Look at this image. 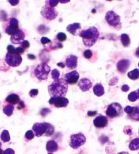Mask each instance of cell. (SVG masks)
<instances>
[{
  "label": "cell",
  "instance_id": "26",
  "mask_svg": "<svg viewBox=\"0 0 139 154\" xmlns=\"http://www.w3.org/2000/svg\"><path fill=\"white\" fill-rule=\"evenodd\" d=\"M14 109H15V107H14V106L12 105V104H9V105L4 106V109H3V112H4V113L5 115H7L8 116H12L13 114Z\"/></svg>",
  "mask_w": 139,
  "mask_h": 154
},
{
  "label": "cell",
  "instance_id": "15",
  "mask_svg": "<svg viewBox=\"0 0 139 154\" xmlns=\"http://www.w3.org/2000/svg\"><path fill=\"white\" fill-rule=\"evenodd\" d=\"M65 66L69 69H75L77 66V57L73 55L67 56L65 60Z\"/></svg>",
  "mask_w": 139,
  "mask_h": 154
},
{
  "label": "cell",
  "instance_id": "3",
  "mask_svg": "<svg viewBox=\"0 0 139 154\" xmlns=\"http://www.w3.org/2000/svg\"><path fill=\"white\" fill-rule=\"evenodd\" d=\"M33 131L37 137H40L44 134L46 137H50L54 133V127L50 123H35L33 126Z\"/></svg>",
  "mask_w": 139,
  "mask_h": 154
},
{
  "label": "cell",
  "instance_id": "38",
  "mask_svg": "<svg viewBox=\"0 0 139 154\" xmlns=\"http://www.w3.org/2000/svg\"><path fill=\"white\" fill-rule=\"evenodd\" d=\"M4 154H15V151L11 148H8L4 152Z\"/></svg>",
  "mask_w": 139,
  "mask_h": 154
},
{
  "label": "cell",
  "instance_id": "45",
  "mask_svg": "<svg viewBox=\"0 0 139 154\" xmlns=\"http://www.w3.org/2000/svg\"><path fill=\"white\" fill-rule=\"evenodd\" d=\"M29 56V58L31 59V60H35V56H33V55H31V54H29V56Z\"/></svg>",
  "mask_w": 139,
  "mask_h": 154
},
{
  "label": "cell",
  "instance_id": "19",
  "mask_svg": "<svg viewBox=\"0 0 139 154\" xmlns=\"http://www.w3.org/2000/svg\"><path fill=\"white\" fill-rule=\"evenodd\" d=\"M58 149V143L54 140L48 141L46 143V150L50 153L56 152Z\"/></svg>",
  "mask_w": 139,
  "mask_h": 154
},
{
  "label": "cell",
  "instance_id": "9",
  "mask_svg": "<svg viewBox=\"0 0 139 154\" xmlns=\"http://www.w3.org/2000/svg\"><path fill=\"white\" fill-rule=\"evenodd\" d=\"M41 16L48 20H54L58 16V12L54 8L50 6H44L41 10Z\"/></svg>",
  "mask_w": 139,
  "mask_h": 154
},
{
  "label": "cell",
  "instance_id": "27",
  "mask_svg": "<svg viewBox=\"0 0 139 154\" xmlns=\"http://www.w3.org/2000/svg\"><path fill=\"white\" fill-rule=\"evenodd\" d=\"M128 76L132 80H137L139 79V70L137 68H135L134 70L130 71L128 74Z\"/></svg>",
  "mask_w": 139,
  "mask_h": 154
},
{
  "label": "cell",
  "instance_id": "10",
  "mask_svg": "<svg viewBox=\"0 0 139 154\" xmlns=\"http://www.w3.org/2000/svg\"><path fill=\"white\" fill-rule=\"evenodd\" d=\"M19 30L18 29V21L15 18H10L9 24L5 28V32H6L8 35H13L15 33H16Z\"/></svg>",
  "mask_w": 139,
  "mask_h": 154
},
{
  "label": "cell",
  "instance_id": "42",
  "mask_svg": "<svg viewBox=\"0 0 139 154\" xmlns=\"http://www.w3.org/2000/svg\"><path fill=\"white\" fill-rule=\"evenodd\" d=\"M96 114V112H91V111H89L88 112V115L89 116H94Z\"/></svg>",
  "mask_w": 139,
  "mask_h": 154
},
{
  "label": "cell",
  "instance_id": "29",
  "mask_svg": "<svg viewBox=\"0 0 139 154\" xmlns=\"http://www.w3.org/2000/svg\"><path fill=\"white\" fill-rule=\"evenodd\" d=\"M128 99L130 101H132V102H134V101H136L138 99V95H137V91H133L131 92L128 95Z\"/></svg>",
  "mask_w": 139,
  "mask_h": 154
},
{
  "label": "cell",
  "instance_id": "31",
  "mask_svg": "<svg viewBox=\"0 0 139 154\" xmlns=\"http://www.w3.org/2000/svg\"><path fill=\"white\" fill-rule=\"evenodd\" d=\"M51 75H52V78L54 80H57V79H59L60 72L57 69H54L52 71Z\"/></svg>",
  "mask_w": 139,
  "mask_h": 154
},
{
  "label": "cell",
  "instance_id": "11",
  "mask_svg": "<svg viewBox=\"0 0 139 154\" xmlns=\"http://www.w3.org/2000/svg\"><path fill=\"white\" fill-rule=\"evenodd\" d=\"M49 103L54 105L57 108H65L69 104V100L66 97H51L49 100Z\"/></svg>",
  "mask_w": 139,
  "mask_h": 154
},
{
  "label": "cell",
  "instance_id": "6",
  "mask_svg": "<svg viewBox=\"0 0 139 154\" xmlns=\"http://www.w3.org/2000/svg\"><path fill=\"white\" fill-rule=\"evenodd\" d=\"M123 114V108L119 103H113L108 106L106 114L108 117L111 118L121 116Z\"/></svg>",
  "mask_w": 139,
  "mask_h": 154
},
{
  "label": "cell",
  "instance_id": "14",
  "mask_svg": "<svg viewBox=\"0 0 139 154\" xmlns=\"http://www.w3.org/2000/svg\"><path fill=\"white\" fill-rule=\"evenodd\" d=\"M24 37H25V35L24 32L22 30L19 29L16 33L12 35L10 41L14 44H22L24 41Z\"/></svg>",
  "mask_w": 139,
  "mask_h": 154
},
{
  "label": "cell",
  "instance_id": "13",
  "mask_svg": "<svg viewBox=\"0 0 139 154\" xmlns=\"http://www.w3.org/2000/svg\"><path fill=\"white\" fill-rule=\"evenodd\" d=\"M93 123L94 125L95 126L96 128H102L106 127L108 125L109 120H108L106 116H105L99 115L97 117H96L95 119L94 120Z\"/></svg>",
  "mask_w": 139,
  "mask_h": 154
},
{
  "label": "cell",
  "instance_id": "34",
  "mask_svg": "<svg viewBox=\"0 0 139 154\" xmlns=\"http://www.w3.org/2000/svg\"><path fill=\"white\" fill-rule=\"evenodd\" d=\"M132 111H133V107L128 106H126V108H124V112L128 115L130 114H132Z\"/></svg>",
  "mask_w": 139,
  "mask_h": 154
},
{
  "label": "cell",
  "instance_id": "22",
  "mask_svg": "<svg viewBox=\"0 0 139 154\" xmlns=\"http://www.w3.org/2000/svg\"><path fill=\"white\" fill-rule=\"evenodd\" d=\"M93 91L94 95L98 96V97H101L105 94V89L103 86L101 84L98 83L96 84L93 88Z\"/></svg>",
  "mask_w": 139,
  "mask_h": 154
},
{
  "label": "cell",
  "instance_id": "16",
  "mask_svg": "<svg viewBox=\"0 0 139 154\" xmlns=\"http://www.w3.org/2000/svg\"><path fill=\"white\" fill-rule=\"evenodd\" d=\"M130 66V62L127 59H123L119 60L117 64V68L119 72L121 73H125L128 69Z\"/></svg>",
  "mask_w": 139,
  "mask_h": 154
},
{
  "label": "cell",
  "instance_id": "51",
  "mask_svg": "<svg viewBox=\"0 0 139 154\" xmlns=\"http://www.w3.org/2000/svg\"><path fill=\"white\" fill-rule=\"evenodd\" d=\"M48 154H53V153H49Z\"/></svg>",
  "mask_w": 139,
  "mask_h": 154
},
{
  "label": "cell",
  "instance_id": "48",
  "mask_svg": "<svg viewBox=\"0 0 139 154\" xmlns=\"http://www.w3.org/2000/svg\"><path fill=\"white\" fill-rule=\"evenodd\" d=\"M118 154H129L128 152H120V153H118Z\"/></svg>",
  "mask_w": 139,
  "mask_h": 154
},
{
  "label": "cell",
  "instance_id": "18",
  "mask_svg": "<svg viewBox=\"0 0 139 154\" xmlns=\"http://www.w3.org/2000/svg\"><path fill=\"white\" fill-rule=\"evenodd\" d=\"M80 30H81V24L79 23L71 24L66 27V31L74 35V36L78 35L79 31H80Z\"/></svg>",
  "mask_w": 139,
  "mask_h": 154
},
{
  "label": "cell",
  "instance_id": "33",
  "mask_svg": "<svg viewBox=\"0 0 139 154\" xmlns=\"http://www.w3.org/2000/svg\"><path fill=\"white\" fill-rule=\"evenodd\" d=\"M83 56H84L87 59H90V57L92 56V52L90 49H87L84 51L83 53Z\"/></svg>",
  "mask_w": 139,
  "mask_h": 154
},
{
  "label": "cell",
  "instance_id": "30",
  "mask_svg": "<svg viewBox=\"0 0 139 154\" xmlns=\"http://www.w3.org/2000/svg\"><path fill=\"white\" fill-rule=\"evenodd\" d=\"M57 38L60 41V42H63L66 39V35L63 32H59L57 35Z\"/></svg>",
  "mask_w": 139,
  "mask_h": 154
},
{
  "label": "cell",
  "instance_id": "37",
  "mask_svg": "<svg viewBox=\"0 0 139 154\" xmlns=\"http://www.w3.org/2000/svg\"><path fill=\"white\" fill-rule=\"evenodd\" d=\"M38 94V90L37 89H32L29 92V95L31 97H35Z\"/></svg>",
  "mask_w": 139,
  "mask_h": 154
},
{
  "label": "cell",
  "instance_id": "2",
  "mask_svg": "<svg viewBox=\"0 0 139 154\" xmlns=\"http://www.w3.org/2000/svg\"><path fill=\"white\" fill-rule=\"evenodd\" d=\"M79 37L82 38L83 43L86 47L90 48L96 42L99 37V30L96 27L90 26L80 32Z\"/></svg>",
  "mask_w": 139,
  "mask_h": 154
},
{
  "label": "cell",
  "instance_id": "23",
  "mask_svg": "<svg viewBox=\"0 0 139 154\" xmlns=\"http://www.w3.org/2000/svg\"><path fill=\"white\" fill-rule=\"evenodd\" d=\"M130 119L136 121H139V106L133 107V111L132 114L128 115Z\"/></svg>",
  "mask_w": 139,
  "mask_h": 154
},
{
  "label": "cell",
  "instance_id": "20",
  "mask_svg": "<svg viewBox=\"0 0 139 154\" xmlns=\"http://www.w3.org/2000/svg\"><path fill=\"white\" fill-rule=\"evenodd\" d=\"M5 101L8 103H10L12 105H15V104H17L20 103V97L19 96L15 93H12V94H10L5 99Z\"/></svg>",
  "mask_w": 139,
  "mask_h": 154
},
{
  "label": "cell",
  "instance_id": "39",
  "mask_svg": "<svg viewBox=\"0 0 139 154\" xmlns=\"http://www.w3.org/2000/svg\"><path fill=\"white\" fill-rule=\"evenodd\" d=\"M48 5L49 6H50L52 8H54L58 4V1H49L48 2Z\"/></svg>",
  "mask_w": 139,
  "mask_h": 154
},
{
  "label": "cell",
  "instance_id": "25",
  "mask_svg": "<svg viewBox=\"0 0 139 154\" xmlns=\"http://www.w3.org/2000/svg\"><path fill=\"white\" fill-rule=\"evenodd\" d=\"M121 42L125 48H128L130 44V37L127 34H122L121 35Z\"/></svg>",
  "mask_w": 139,
  "mask_h": 154
},
{
  "label": "cell",
  "instance_id": "1",
  "mask_svg": "<svg viewBox=\"0 0 139 154\" xmlns=\"http://www.w3.org/2000/svg\"><path fill=\"white\" fill-rule=\"evenodd\" d=\"M48 93L52 97H65L68 90V83L64 79L54 80L48 87Z\"/></svg>",
  "mask_w": 139,
  "mask_h": 154
},
{
  "label": "cell",
  "instance_id": "24",
  "mask_svg": "<svg viewBox=\"0 0 139 154\" xmlns=\"http://www.w3.org/2000/svg\"><path fill=\"white\" fill-rule=\"evenodd\" d=\"M129 149L131 151H137L139 149V138L132 140L129 144Z\"/></svg>",
  "mask_w": 139,
  "mask_h": 154
},
{
  "label": "cell",
  "instance_id": "8",
  "mask_svg": "<svg viewBox=\"0 0 139 154\" xmlns=\"http://www.w3.org/2000/svg\"><path fill=\"white\" fill-rule=\"evenodd\" d=\"M5 61L11 67H17L22 63L23 58L21 55L8 53L5 56Z\"/></svg>",
  "mask_w": 139,
  "mask_h": 154
},
{
  "label": "cell",
  "instance_id": "17",
  "mask_svg": "<svg viewBox=\"0 0 139 154\" xmlns=\"http://www.w3.org/2000/svg\"><path fill=\"white\" fill-rule=\"evenodd\" d=\"M92 82L90 80L86 78L82 79L78 83L79 89L83 92L88 91L90 90V89L92 87Z\"/></svg>",
  "mask_w": 139,
  "mask_h": 154
},
{
  "label": "cell",
  "instance_id": "40",
  "mask_svg": "<svg viewBox=\"0 0 139 154\" xmlns=\"http://www.w3.org/2000/svg\"><path fill=\"white\" fill-rule=\"evenodd\" d=\"M129 89H130V87L127 85H124L121 87V90L123 91H125V92H127L128 91H129Z\"/></svg>",
  "mask_w": 139,
  "mask_h": 154
},
{
  "label": "cell",
  "instance_id": "7",
  "mask_svg": "<svg viewBox=\"0 0 139 154\" xmlns=\"http://www.w3.org/2000/svg\"><path fill=\"white\" fill-rule=\"evenodd\" d=\"M71 140L69 145L73 149H77L85 144L86 138L83 133H77L71 135Z\"/></svg>",
  "mask_w": 139,
  "mask_h": 154
},
{
  "label": "cell",
  "instance_id": "12",
  "mask_svg": "<svg viewBox=\"0 0 139 154\" xmlns=\"http://www.w3.org/2000/svg\"><path fill=\"white\" fill-rule=\"evenodd\" d=\"M63 78H64V80H65L68 84L75 85L77 83V81H78L79 78V75L76 70H73L71 72L66 73V75H64Z\"/></svg>",
  "mask_w": 139,
  "mask_h": 154
},
{
  "label": "cell",
  "instance_id": "32",
  "mask_svg": "<svg viewBox=\"0 0 139 154\" xmlns=\"http://www.w3.org/2000/svg\"><path fill=\"white\" fill-rule=\"evenodd\" d=\"M34 136H35V134H34V132L33 131H28L25 134V137L28 140L33 139L34 138Z\"/></svg>",
  "mask_w": 139,
  "mask_h": 154
},
{
  "label": "cell",
  "instance_id": "47",
  "mask_svg": "<svg viewBox=\"0 0 139 154\" xmlns=\"http://www.w3.org/2000/svg\"><path fill=\"white\" fill-rule=\"evenodd\" d=\"M1 143H0V154H4V152H3V150L1 149Z\"/></svg>",
  "mask_w": 139,
  "mask_h": 154
},
{
  "label": "cell",
  "instance_id": "50",
  "mask_svg": "<svg viewBox=\"0 0 139 154\" xmlns=\"http://www.w3.org/2000/svg\"><path fill=\"white\" fill-rule=\"evenodd\" d=\"M1 37H2V35H1V33H0V38H1Z\"/></svg>",
  "mask_w": 139,
  "mask_h": 154
},
{
  "label": "cell",
  "instance_id": "21",
  "mask_svg": "<svg viewBox=\"0 0 139 154\" xmlns=\"http://www.w3.org/2000/svg\"><path fill=\"white\" fill-rule=\"evenodd\" d=\"M7 49H8V53L17 54V55L23 54L24 51V49H23L22 47H18V48H15V47L12 45H8Z\"/></svg>",
  "mask_w": 139,
  "mask_h": 154
},
{
  "label": "cell",
  "instance_id": "49",
  "mask_svg": "<svg viewBox=\"0 0 139 154\" xmlns=\"http://www.w3.org/2000/svg\"><path fill=\"white\" fill-rule=\"evenodd\" d=\"M137 95H138V99H139V89L137 91Z\"/></svg>",
  "mask_w": 139,
  "mask_h": 154
},
{
  "label": "cell",
  "instance_id": "46",
  "mask_svg": "<svg viewBox=\"0 0 139 154\" xmlns=\"http://www.w3.org/2000/svg\"><path fill=\"white\" fill-rule=\"evenodd\" d=\"M58 66H61L62 68H64L65 67V65H64L63 63H58V64H57Z\"/></svg>",
  "mask_w": 139,
  "mask_h": 154
},
{
  "label": "cell",
  "instance_id": "4",
  "mask_svg": "<svg viewBox=\"0 0 139 154\" xmlns=\"http://www.w3.org/2000/svg\"><path fill=\"white\" fill-rule=\"evenodd\" d=\"M50 72V67L46 63H41L35 67L34 70L35 76L40 81L46 80Z\"/></svg>",
  "mask_w": 139,
  "mask_h": 154
},
{
  "label": "cell",
  "instance_id": "43",
  "mask_svg": "<svg viewBox=\"0 0 139 154\" xmlns=\"http://www.w3.org/2000/svg\"><path fill=\"white\" fill-rule=\"evenodd\" d=\"M9 2L11 4V5H17L18 4V2H19V1H9Z\"/></svg>",
  "mask_w": 139,
  "mask_h": 154
},
{
  "label": "cell",
  "instance_id": "53",
  "mask_svg": "<svg viewBox=\"0 0 139 154\" xmlns=\"http://www.w3.org/2000/svg\"></svg>",
  "mask_w": 139,
  "mask_h": 154
},
{
  "label": "cell",
  "instance_id": "41",
  "mask_svg": "<svg viewBox=\"0 0 139 154\" xmlns=\"http://www.w3.org/2000/svg\"><path fill=\"white\" fill-rule=\"evenodd\" d=\"M23 108H24V104L23 103V101H20V103H19V106L18 107V109H23Z\"/></svg>",
  "mask_w": 139,
  "mask_h": 154
},
{
  "label": "cell",
  "instance_id": "35",
  "mask_svg": "<svg viewBox=\"0 0 139 154\" xmlns=\"http://www.w3.org/2000/svg\"><path fill=\"white\" fill-rule=\"evenodd\" d=\"M21 47L22 48H23V49H27V48H29V46H30V43H29V42L28 41H26V40H24L23 42V43L21 44Z\"/></svg>",
  "mask_w": 139,
  "mask_h": 154
},
{
  "label": "cell",
  "instance_id": "52",
  "mask_svg": "<svg viewBox=\"0 0 139 154\" xmlns=\"http://www.w3.org/2000/svg\"><path fill=\"white\" fill-rule=\"evenodd\" d=\"M138 66H139V63H138Z\"/></svg>",
  "mask_w": 139,
  "mask_h": 154
},
{
  "label": "cell",
  "instance_id": "28",
  "mask_svg": "<svg viewBox=\"0 0 139 154\" xmlns=\"http://www.w3.org/2000/svg\"><path fill=\"white\" fill-rule=\"evenodd\" d=\"M0 138H1L2 141L4 143L9 142L10 140V136L9 132H8L7 130L3 131L1 134V136H0Z\"/></svg>",
  "mask_w": 139,
  "mask_h": 154
},
{
  "label": "cell",
  "instance_id": "44",
  "mask_svg": "<svg viewBox=\"0 0 139 154\" xmlns=\"http://www.w3.org/2000/svg\"><path fill=\"white\" fill-rule=\"evenodd\" d=\"M135 54H136V56H137V57H138L139 58V47L137 49V50H136Z\"/></svg>",
  "mask_w": 139,
  "mask_h": 154
},
{
  "label": "cell",
  "instance_id": "5",
  "mask_svg": "<svg viewBox=\"0 0 139 154\" xmlns=\"http://www.w3.org/2000/svg\"><path fill=\"white\" fill-rule=\"evenodd\" d=\"M105 19H106L107 23L110 26H113L115 29L121 28V23L120 16L118 14H117L113 11H109V12H107L106 16H105Z\"/></svg>",
  "mask_w": 139,
  "mask_h": 154
},
{
  "label": "cell",
  "instance_id": "36",
  "mask_svg": "<svg viewBox=\"0 0 139 154\" xmlns=\"http://www.w3.org/2000/svg\"><path fill=\"white\" fill-rule=\"evenodd\" d=\"M41 43L44 44V45H45V44H46V43H50L51 40L49 39V38H48L45 37H43L41 38Z\"/></svg>",
  "mask_w": 139,
  "mask_h": 154
}]
</instances>
